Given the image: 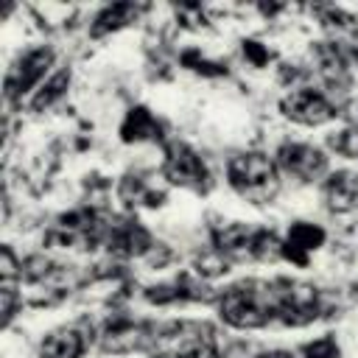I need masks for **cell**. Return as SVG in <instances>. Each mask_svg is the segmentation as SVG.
I'll list each match as a JSON object with an SVG mask.
<instances>
[{
    "label": "cell",
    "instance_id": "cell-1",
    "mask_svg": "<svg viewBox=\"0 0 358 358\" xmlns=\"http://www.w3.org/2000/svg\"><path fill=\"white\" fill-rule=\"evenodd\" d=\"M218 316L238 330H255L274 322V280H241L218 296Z\"/></svg>",
    "mask_w": 358,
    "mask_h": 358
},
{
    "label": "cell",
    "instance_id": "cell-2",
    "mask_svg": "<svg viewBox=\"0 0 358 358\" xmlns=\"http://www.w3.org/2000/svg\"><path fill=\"white\" fill-rule=\"evenodd\" d=\"M227 182L249 204H271L280 190V171L271 157L260 151H243L229 157Z\"/></svg>",
    "mask_w": 358,
    "mask_h": 358
},
{
    "label": "cell",
    "instance_id": "cell-3",
    "mask_svg": "<svg viewBox=\"0 0 358 358\" xmlns=\"http://www.w3.org/2000/svg\"><path fill=\"white\" fill-rule=\"evenodd\" d=\"M157 358H215V336L213 327L199 322H176L168 324L159 336L154 333Z\"/></svg>",
    "mask_w": 358,
    "mask_h": 358
},
{
    "label": "cell",
    "instance_id": "cell-4",
    "mask_svg": "<svg viewBox=\"0 0 358 358\" xmlns=\"http://www.w3.org/2000/svg\"><path fill=\"white\" fill-rule=\"evenodd\" d=\"M159 173L168 185H176V187H185V190H193V193H207L210 190V171H207L204 159L187 143L176 140V143L165 145Z\"/></svg>",
    "mask_w": 358,
    "mask_h": 358
},
{
    "label": "cell",
    "instance_id": "cell-5",
    "mask_svg": "<svg viewBox=\"0 0 358 358\" xmlns=\"http://www.w3.org/2000/svg\"><path fill=\"white\" fill-rule=\"evenodd\" d=\"M319 291L308 282L274 280V319L282 324H308L319 316Z\"/></svg>",
    "mask_w": 358,
    "mask_h": 358
},
{
    "label": "cell",
    "instance_id": "cell-6",
    "mask_svg": "<svg viewBox=\"0 0 358 358\" xmlns=\"http://www.w3.org/2000/svg\"><path fill=\"white\" fill-rule=\"evenodd\" d=\"M280 112L299 123V126H322L327 120H333L338 112H336V103L322 92V90H313V87H296L291 90L282 101H280Z\"/></svg>",
    "mask_w": 358,
    "mask_h": 358
},
{
    "label": "cell",
    "instance_id": "cell-7",
    "mask_svg": "<svg viewBox=\"0 0 358 358\" xmlns=\"http://www.w3.org/2000/svg\"><path fill=\"white\" fill-rule=\"evenodd\" d=\"M277 171L296 182H316L327 171V154L310 143H282L274 154Z\"/></svg>",
    "mask_w": 358,
    "mask_h": 358
},
{
    "label": "cell",
    "instance_id": "cell-8",
    "mask_svg": "<svg viewBox=\"0 0 358 358\" xmlns=\"http://www.w3.org/2000/svg\"><path fill=\"white\" fill-rule=\"evenodd\" d=\"M50 64H53V50L50 48H31V50H25L17 59V64L8 70V76H6V98L17 101L25 92H31L45 78Z\"/></svg>",
    "mask_w": 358,
    "mask_h": 358
},
{
    "label": "cell",
    "instance_id": "cell-9",
    "mask_svg": "<svg viewBox=\"0 0 358 358\" xmlns=\"http://www.w3.org/2000/svg\"><path fill=\"white\" fill-rule=\"evenodd\" d=\"M154 341L151 336V327L145 322H134V319H117L112 322L103 336H101V350L103 352H134V350H143Z\"/></svg>",
    "mask_w": 358,
    "mask_h": 358
},
{
    "label": "cell",
    "instance_id": "cell-10",
    "mask_svg": "<svg viewBox=\"0 0 358 358\" xmlns=\"http://www.w3.org/2000/svg\"><path fill=\"white\" fill-rule=\"evenodd\" d=\"M310 59L316 64L319 78L330 90H344L350 84V62L338 48V42H316L310 48Z\"/></svg>",
    "mask_w": 358,
    "mask_h": 358
},
{
    "label": "cell",
    "instance_id": "cell-11",
    "mask_svg": "<svg viewBox=\"0 0 358 358\" xmlns=\"http://www.w3.org/2000/svg\"><path fill=\"white\" fill-rule=\"evenodd\" d=\"M103 241H106L109 252L117 255V257H140V255H145L151 249L148 229L140 221H131V218L117 221V224H109Z\"/></svg>",
    "mask_w": 358,
    "mask_h": 358
},
{
    "label": "cell",
    "instance_id": "cell-12",
    "mask_svg": "<svg viewBox=\"0 0 358 358\" xmlns=\"http://www.w3.org/2000/svg\"><path fill=\"white\" fill-rule=\"evenodd\" d=\"M322 196L330 213H352L358 210V171H336L324 179Z\"/></svg>",
    "mask_w": 358,
    "mask_h": 358
},
{
    "label": "cell",
    "instance_id": "cell-13",
    "mask_svg": "<svg viewBox=\"0 0 358 358\" xmlns=\"http://www.w3.org/2000/svg\"><path fill=\"white\" fill-rule=\"evenodd\" d=\"M324 243V229L310 224V221H294L285 241H282V257L296 263V266H308V255L316 252Z\"/></svg>",
    "mask_w": 358,
    "mask_h": 358
},
{
    "label": "cell",
    "instance_id": "cell-14",
    "mask_svg": "<svg viewBox=\"0 0 358 358\" xmlns=\"http://www.w3.org/2000/svg\"><path fill=\"white\" fill-rule=\"evenodd\" d=\"M87 350V336L76 324L50 330L39 344V358H81Z\"/></svg>",
    "mask_w": 358,
    "mask_h": 358
},
{
    "label": "cell",
    "instance_id": "cell-15",
    "mask_svg": "<svg viewBox=\"0 0 358 358\" xmlns=\"http://www.w3.org/2000/svg\"><path fill=\"white\" fill-rule=\"evenodd\" d=\"M120 199L129 207H159L165 201V190L157 187V179L151 173L134 171L120 179Z\"/></svg>",
    "mask_w": 358,
    "mask_h": 358
},
{
    "label": "cell",
    "instance_id": "cell-16",
    "mask_svg": "<svg viewBox=\"0 0 358 358\" xmlns=\"http://www.w3.org/2000/svg\"><path fill=\"white\" fill-rule=\"evenodd\" d=\"M120 140L123 143H157L162 140V123L154 117L151 109L134 106L126 112L120 123Z\"/></svg>",
    "mask_w": 358,
    "mask_h": 358
},
{
    "label": "cell",
    "instance_id": "cell-17",
    "mask_svg": "<svg viewBox=\"0 0 358 358\" xmlns=\"http://www.w3.org/2000/svg\"><path fill=\"white\" fill-rule=\"evenodd\" d=\"M137 14H140V6H134V3H112V6L98 11V17L90 25V34L92 36H106V34L129 25L131 20H137Z\"/></svg>",
    "mask_w": 358,
    "mask_h": 358
},
{
    "label": "cell",
    "instance_id": "cell-18",
    "mask_svg": "<svg viewBox=\"0 0 358 358\" xmlns=\"http://www.w3.org/2000/svg\"><path fill=\"white\" fill-rule=\"evenodd\" d=\"M67 84H70V73L67 70H62V73H56V76H50L39 90H36V95L31 98V109L34 112H42V109H48V106H53L62 95H64V90H67Z\"/></svg>",
    "mask_w": 358,
    "mask_h": 358
},
{
    "label": "cell",
    "instance_id": "cell-19",
    "mask_svg": "<svg viewBox=\"0 0 358 358\" xmlns=\"http://www.w3.org/2000/svg\"><path fill=\"white\" fill-rule=\"evenodd\" d=\"M327 145L347 159H358V129H341L327 137Z\"/></svg>",
    "mask_w": 358,
    "mask_h": 358
},
{
    "label": "cell",
    "instance_id": "cell-20",
    "mask_svg": "<svg viewBox=\"0 0 358 358\" xmlns=\"http://www.w3.org/2000/svg\"><path fill=\"white\" fill-rule=\"evenodd\" d=\"M302 358H341V350L333 336H319L302 344Z\"/></svg>",
    "mask_w": 358,
    "mask_h": 358
},
{
    "label": "cell",
    "instance_id": "cell-21",
    "mask_svg": "<svg viewBox=\"0 0 358 358\" xmlns=\"http://www.w3.org/2000/svg\"><path fill=\"white\" fill-rule=\"evenodd\" d=\"M243 56H246L255 67H263V64L271 59V53H268L260 42H255V39H246V42H243Z\"/></svg>",
    "mask_w": 358,
    "mask_h": 358
},
{
    "label": "cell",
    "instance_id": "cell-22",
    "mask_svg": "<svg viewBox=\"0 0 358 358\" xmlns=\"http://www.w3.org/2000/svg\"><path fill=\"white\" fill-rule=\"evenodd\" d=\"M263 358H294L291 352H282V350H277V352H271V355H263Z\"/></svg>",
    "mask_w": 358,
    "mask_h": 358
},
{
    "label": "cell",
    "instance_id": "cell-23",
    "mask_svg": "<svg viewBox=\"0 0 358 358\" xmlns=\"http://www.w3.org/2000/svg\"><path fill=\"white\" fill-rule=\"evenodd\" d=\"M355 129H358V117H355Z\"/></svg>",
    "mask_w": 358,
    "mask_h": 358
}]
</instances>
